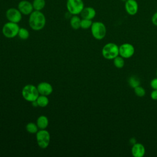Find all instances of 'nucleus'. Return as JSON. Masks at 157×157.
I'll use <instances>...</instances> for the list:
<instances>
[{
    "mask_svg": "<svg viewBox=\"0 0 157 157\" xmlns=\"http://www.w3.org/2000/svg\"><path fill=\"white\" fill-rule=\"evenodd\" d=\"M129 142H130V144L132 145H134V144H136L137 142H136V139H134V137H132V138H131V139H130V140H129Z\"/></svg>",
    "mask_w": 157,
    "mask_h": 157,
    "instance_id": "nucleus-28",
    "label": "nucleus"
},
{
    "mask_svg": "<svg viewBox=\"0 0 157 157\" xmlns=\"http://www.w3.org/2000/svg\"><path fill=\"white\" fill-rule=\"evenodd\" d=\"M29 25L34 31L42 29L46 24V18L41 11L33 10L29 17Z\"/></svg>",
    "mask_w": 157,
    "mask_h": 157,
    "instance_id": "nucleus-1",
    "label": "nucleus"
},
{
    "mask_svg": "<svg viewBox=\"0 0 157 157\" xmlns=\"http://www.w3.org/2000/svg\"><path fill=\"white\" fill-rule=\"evenodd\" d=\"M32 4L34 10L41 11L45 6V0H33Z\"/></svg>",
    "mask_w": 157,
    "mask_h": 157,
    "instance_id": "nucleus-19",
    "label": "nucleus"
},
{
    "mask_svg": "<svg viewBox=\"0 0 157 157\" xmlns=\"http://www.w3.org/2000/svg\"><path fill=\"white\" fill-rule=\"evenodd\" d=\"M150 85L153 90H157V77L152 79L150 82Z\"/></svg>",
    "mask_w": 157,
    "mask_h": 157,
    "instance_id": "nucleus-25",
    "label": "nucleus"
},
{
    "mask_svg": "<svg viewBox=\"0 0 157 157\" xmlns=\"http://www.w3.org/2000/svg\"><path fill=\"white\" fill-rule=\"evenodd\" d=\"M84 3L82 0H67L66 8L72 15L80 14L84 8Z\"/></svg>",
    "mask_w": 157,
    "mask_h": 157,
    "instance_id": "nucleus-6",
    "label": "nucleus"
},
{
    "mask_svg": "<svg viewBox=\"0 0 157 157\" xmlns=\"http://www.w3.org/2000/svg\"><path fill=\"white\" fill-rule=\"evenodd\" d=\"M18 9L22 13V15H30L34 10L32 2L27 0H22L19 2L18 4Z\"/></svg>",
    "mask_w": 157,
    "mask_h": 157,
    "instance_id": "nucleus-11",
    "label": "nucleus"
},
{
    "mask_svg": "<svg viewBox=\"0 0 157 157\" xmlns=\"http://www.w3.org/2000/svg\"><path fill=\"white\" fill-rule=\"evenodd\" d=\"M134 91L135 94L138 97H143L145 95V93H146L145 90L140 85L137 86L136 88H134Z\"/></svg>",
    "mask_w": 157,
    "mask_h": 157,
    "instance_id": "nucleus-24",
    "label": "nucleus"
},
{
    "mask_svg": "<svg viewBox=\"0 0 157 157\" xmlns=\"http://www.w3.org/2000/svg\"><path fill=\"white\" fill-rule=\"evenodd\" d=\"M80 22L81 19L77 16V15H73L70 19V25L72 29L75 30L80 28Z\"/></svg>",
    "mask_w": 157,
    "mask_h": 157,
    "instance_id": "nucleus-16",
    "label": "nucleus"
},
{
    "mask_svg": "<svg viewBox=\"0 0 157 157\" xmlns=\"http://www.w3.org/2000/svg\"><path fill=\"white\" fill-rule=\"evenodd\" d=\"M36 140L39 147L42 149L48 147L50 141V135L46 129H40L36 132Z\"/></svg>",
    "mask_w": 157,
    "mask_h": 157,
    "instance_id": "nucleus-7",
    "label": "nucleus"
},
{
    "mask_svg": "<svg viewBox=\"0 0 157 157\" xmlns=\"http://www.w3.org/2000/svg\"><path fill=\"white\" fill-rule=\"evenodd\" d=\"M122 2H125L126 0H121Z\"/></svg>",
    "mask_w": 157,
    "mask_h": 157,
    "instance_id": "nucleus-29",
    "label": "nucleus"
},
{
    "mask_svg": "<svg viewBox=\"0 0 157 157\" xmlns=\"http://www.w3.org/2000/svg\"><path fill=\"white\" fill-rule=\"evenodd\" d=\"M20 27L18 23L9 21L6 23L2 28V34L7 38H13L18 36Z\"/></svg>",
    "mask_w": 157,
    "mask_h": 157,
    "instance_id": "nucleus-5",
    "label": "nucleus"
},
{
    "mask_svg": "<svg viewBox=\"0 0 157 157\" xmlns=\"http://www.w3.org/2000/svg\"><path fill=\"white\" fill-rule=\"evenodd\" d=\"M128 83L129 86L134 89L136 86L140 85V80L139 78L136 75H131L128 78Z\"/></svg>",
    "mask_w": 157,
    "mask_h": 157,
    "instance_id": "nucleus-17",
    "label": "nucleus"
},
{
    "mask_svg": "<svg viewBox=\"0 0 157 157\" xmlns=\"http://www.w3.org/2000/svg\"><path fill=\"white\" fill-rule=\"evenodd\" d=\"M135 52L134 47L129 43H124L119 46V55L124 59L132 57Z\"/></svg>",
    "mask_w": 157,
    "mask_h": 157,
    "instance_id": "nucleus-8",
    "label": "nucleus"
},
{
    "mask_svg": "<svg viewBox=\"0 0 157 157\" xmlns=\"http://www.w3.org/2000/svg\"><path fill=\"white\" fill-rule=\"evenodd\" d=\"M80 15L82 18L93 20L96 15V10L92 7H86L83 8L80 13Z\"/></svg>",
    "mask_w": 157,
    "mask_h": 157,
    "instance_id": "nucleus-14",
    "label": "nucleus"
},
{
    "mask_svg": "<svg viewBox=\"0 0 157 157\" xmlns=\"http://www.w3.org/2000/svg\"><path fill=\"white\" fill-rule=\"evenodd\" d=\"M126 12L131 16L137 14L139 10V4L136 0H126L124 2Z\"/></svg>",
    "mask_w": 157,
    "mask_h": 157,
    "instance_id": "nucleus-10",
    "label": "nucleus"
},
{
    "mask_svg": "<svg viewBox=\"0 0 157 157\" xmlns=\"http://www.w3.org/2000/svg\"><path fill=\"white\" fill-rule=\"evenodd\" d=\"M113 63L115 67L118 69H121L124 66V58L120 55L117 56L113 59Z\"/></svg>",
    "mask_w": 157,
    "mask_h": 157,
    "instance_id": "nucleus-20",
    "label": "nucleus"
},
{
    "mask_svg": "<svg viewBox=\"0 0 157 157\" xmlns=\"http://www.w3.org/2000/svg\"><path fill=\"white\" fill-rule=\"evenodd\" d=\"M92 24H93L92 20L82 18V19H81L80 28L83 29H89L91 28Z\"/></svg>",
    "mask_w": 157,
    "mask_h": 157,
    "instance_id": "nucleus-23",
    "label": "nucleus"
},
{
    "mask_svg": "<svg viewBox=\"0 0 157 157\" xmlns=\"http://www.w3.org/2000/svg\"><path fill=\"white\" fill-rule=\"evenodd\" d=\"M18 36L21 40H26L29 37V33L28 30L26 29V28H20L18 33Z\"/></svg>",
    "mask_w": 157,
    "mask_h": 157,
    "instance_id": "nucleus-22",
    "label": "nucleus"
},
{
    "mask_svg": "<svg viewBox=\"0 0 157 157\" xmlns=\"http://www.w3.org/2000/svg\"><path fill=\"white\" fill-rule=\"evenodd\" d=\"M150 98L154 101L157 100V90H153L150 93Z\"/></svg>",
    "mask_w": 157,
    "mask_h": 157,
    "instance_id": "nucleus-27",
    "label": "nucleus"
},
{
    "mask_svg": "<svg viewBox=\"0 0 157 157\" xmlns=\"http://www.w3.org/2000/svg\"><path fill=\"white\" fill-rule=\"evenodd\" d=\"M37 90L39 91V94L44 95V96H48L52 94L53 92V87L52 85L46 82H42L38 84Z\"/></svg>",
    "mask_w": 157,
    "mask_h": 157,
    "instance_id": "nucleus-12",
    "label": "nucleus"
},
{
    "mask_svg": "<svg viewBox=\"0 0 157 157\" xmlns=\"http://www.w3.org/2000/svg\"><path fill=\"white\" fill-rule=\"evenodd\" d=\"M156 76H157V70H156Z\"/></svg>",
    "mask_w": 157,
    "mask_h": 157,
    "instance_id": "nucleus-30",
    "label": "nucleus"
},
{
    "mask_svg": "<svg viewBox=\"0 0 157 157\" xmlns=\"http://www.w3.org/2000/svg\"><path fill=\"white\" fill-rule=\"evenodd\" d=\"M38 129L39 128L37 124L33 122H29L26 125V129L30 134H36Z\"/></svg>",
    "mask_w": 157,
    "mask_h": 157,
    "instance_id": "nucleus-21",
    "label": "nucleus"
},
{
    "mask_svg": "<svg viewBox=\"0 0 157 157\" xmlns=\"http://www.w3.org/2000/svg\"><path fill=\"white\" fill-rule=\"evenodd\" d=\"M36 124L39 129H45L48 125V119L45 115H40L37 118Z\"/></svg>",
    "mask_w": 157,
    "mask_h": 157,
    "instance_id": "nucleus-15",
    "label": "nucleus"
},
{
    "mask_svg": "<svg viewBox=\"0 0 157 157\" xmlns=\"http://www.w3.org/2000/svg\"><path fill=\"white\" fill-rule=\"evenodd\" d=\"M102 56L109 60H113L119 55V46L113 42L107 43L102 48Z\"/></svg>",
    "mask_w": 157,
    "mask_h": 157,
    "instance_id": "nucleus-2",
    "label": "nucleus"
},
{
    "mask_svg": "<svg viewBox=\"0 0 157 157\" xmlns=\"http://www.w3.org/2000/svg\"><path fill=\"white\" fill-rule=\"evenodd\" d=\"M36 102H37V104L39 107H46L48 104L49 100H48V99L47 96L40 95L37 98Z\"/></svg>",
    "mask_w": 157,
    "mask_h": 157,
    "instance_id": "nucleus-18",
    "label": "nucleus"
},
{
    "mask_svg": "<svg viewBox=\"0 0 157 157\" xmlns=\"http://www.w3.org/2000/svg\"><path fill=\"white\" fill-rule=\"evenodd\" d=\"M21 94L25 100L31 102L36 101L39 96L37 88L31 84H28L23 86L21 91Z\"/></svg>",
    "mask_w": 157,
    "mask_h": 157,
    "instance_id": "nucleus-3",
    "label": "nucleus"
},
{
    "mask_svg": "<svg viewBox=\"0 0 157 157\" xmlns=\"http://www.w3.org/2000/svg\"><path fill=\"white\" fill-rule=\"evenodd\" d=\"M6 17L9 21L18 23L22 18V13L18 8L11 7L8 9L6 12Z\"/></svg>",
    "mask_w": 157,
    "mask_h": 157,
    "instance_id": "nucleus-9",
    "label": "nucleus"
},
{
    "mask_svg": "<svg viewBox=\"0 0 157 157\" xmlns=\"http://www.w3.org/2000/svg\"><path fill=\"white\" fill-rule=\"evenodd\" d=\"M131 153L134 157H143L145 154V148L143 144L136 142L132 145Z\"/></svg>",
    "mask_w": 157,
    "mask_h": 157,
    "instance_id": "nucleus-13",
    "label": "nucleus"
},
{
    "mask_svg": "<svg viewBox=\"0 0 157 157\" xmlns=\"http://www.w3.org/2000/svg\"><path fill=\"white\" fill-rule=\"evenodd\" d=\"M90 28L91 34L94 39L97 40H101L105 37L107 33V29L105 25L102 22H93Z\"/></svg>",
    "mask_w": 157,
    "mask_h": 157,
    "instance_id": "nucleus-4",
    "label": "nucleus"
},
{
    "mask_svg": "<svg viewBox=\"0 0 157 157\" xmlns=\"http://www.w3.org/2000/svg\"><path fill=\"white\" fill-rule=\"evenodd\" d=\"M151 23L155 26H157V11L155 12L151 17Z\"/></svg>",
    "mask_w": 157,
    "mask_h": 157,
    "instance_id": "nucleus-26",
    "label": "nucleus"
}]
</instances>
